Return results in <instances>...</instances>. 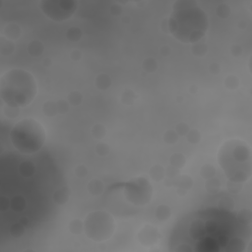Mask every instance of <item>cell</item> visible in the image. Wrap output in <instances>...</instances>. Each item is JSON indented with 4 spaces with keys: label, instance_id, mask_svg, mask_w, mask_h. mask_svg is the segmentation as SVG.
<instances>
[{
    "label": "cell",
    "instance_id": "obj_1",
    "mask_svg": "<svg viewBox=\"0 0 252 252\" xmlns=\"http://www.w3.org/2000/svg\"><path fill=\"white\" fill-rule=\"evenodd\" d=\"M179 229L182 245H191L196 251H237L250 237V225L238 216L226 211L199 212L183 221ZM188 250V248H187Z\"/></svg>",
    "mask_w": 252,
    "mask_h": 252
},
{
    "label": "cell",
    "instance_id": "obj_2",
    "mask_svg": "<svg viewBox=\"0 0 252 252\" xmlns=\"http://www.w3.org/2000/svg\"><path fill=\"white\" fill-rule=\"evenodd\" d=\"M172 7L168 20L170 33L184 43H195L202 39L209 29L207 13L193 0H178Z\"/></svg>",
    "mask_w": 252,
    "mask_h": 252
},
{
    "label": "cell",
    "instance_id": "obj_3",
    "mask_svg": "<svg viewBox=\"0 0 252 252\" xmlns=\"http://www.w3.org/2000/svg\"><path fill=\"white\" fill-rule=\"evenodd\" d=\"M251 157L250 147L245 142L231 139L220 146L218 153V162L231 182L240 183L250 178Z\"/></svg>",
    "mask_w": 252,
    "mask_h": 252
},
{
    "label": "cell",
    "instance_id": "obj_4",
    "mask_svg": "<svg viewBox=\"0 0 252 252\" xmlns=\"http://www.w3.org/2000/svg\"><path fill=\"white\" fill-rule=\"evenodd\" d=\"M37 93L34 77L23 69H11L1 76L0 96L11 108L25 107L35 97Z\"/></svg>",
    "mask_w": 252,
    "mask_h": 252
},
{
    "label": "cell",
    "instance_id": "obj_5",
    "mask_svg": "<svg viewBox=\"0 0 252 252\" xmlns=\"http://www.w3.org/2000/svg\"><path fill=\"white\" fill-rule=\"evenodd\" d=\"M14 147L23 154L38 152L45 142V130L42 125L32 118L19 121L10 132Z\"/></svg>",
    "mask_w": 252,
    "mask_h": 252
},
{
    "label": "cell",
    "instance_id": "obj_6",
    "mask_svg": "<svg viewBox=\"0 0 252 252\" xmlns=\"http://www.w3.org/2000/svg\"><path fill=\"white\" fill-rule=\"evenodd\" d=\"M79 2L76 0H42L39 8L50 20L62 22L70 19L77 11Z\"/></svg>",
    "mask_w": 252,
    "mask_h": 252
},
{
    "label": "cell",
    "instance_id": "obj_7",
    "mask_svg": "<svg viewBox=\"0 0 252 252\" xmlns=\"http://www.w3.org/2000/svg\"><path fill=\"white\" fill-rule=\"evenodd\" d=\"M95 226V228L89 237L100 240L104 239L105 237H108V235L112 233L113 230V220L109 215H107L104 212H93L86 218L85 221V227H93Z\"/></svg>",
    "mask_w": 252,
    "mask_h": 252
},
{
    "label": "cell",
    "instance_id": "obj_8",
    "mask_svg": "<svg viewBox=\"0 0 252 252\" xmlns=\"http://www.w3.org/2000/svg\"><path fill=\"white\" fill-rule=\"evenodd\" d=\"M229 6H227L226 4H220L217 7V13L219 15V17L221 18H226L229 15Z\"/></svg>",
    "mask_w": 252,
    "mask_h": 252
},
{
    "label": "cell",
    "instance_id": "obj_9",
    "mask_svg": "<svg viewBox=\"0 0 252 252\" xmlns=\"http://www.w3.org/2000/svg\"><path fill=\"white\" fill-rule=\"evenodd\" d=\"M67 35L70 40H78L81 37V30H79L78 28H72L68 31Z\"/></svg>",
    "mask_w": 252,
    "mask_h": 252
},
{
    "label": "cell",
    "instance_id": "obj_10",
    "mask_svg": "<svg viewBox=\"0 0 252 252\" xmlns=\"http://www.w3.org/2000/svg\"><path fill=\"white\" fill-rule=\"evenodd\" d=\"M32 165H33V164L31 163V162H24V163H22V164H21V168H20L22 174H24V175H26V176L32 174L33 171H32V170H29V168H33Z\"/></svg>",
    "mask_w": 252,
    "mask_h": 252
}]
</instances>
